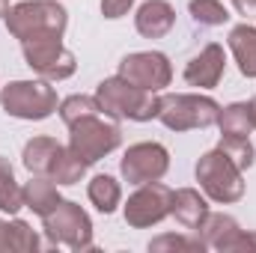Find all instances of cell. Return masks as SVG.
<instances>
[{
	"instance_id": "7402d4cb",
	"label": "cell",
	"mask_w": 256,
	"mask_h": 253,
	"mask_svg": "<svg viewBox=\"0 0 256 253\" xmlns=\"http://www.w3.org/2000/svg\"><path fill=\"white\" fill-rule=\"evenodd\" d=\"M86 167L90 164L84 158H78L68 146H60V152H57V158H54V164L48 170V179H54L57 185H78L84 179Z\"/></svg>"
},
{
	"instance_id": "7c38bea8",
	"label": "cell",
	"mask_w": 256,
	"mask_h": 253,
	"mask_svg": "<svg viewBox=\"0 0 256 253\" xmlns=\"http://www.w3.org/2000/svg\"><path fill=\"white\" fill-rule=\"evenodd\" d=\"M226 72V54L218 42H208L196 57H191V63L185 66V84L196 86V90H214L220 84Z\"/></svg>"
},
{
	"instance_id": "8992f818",
	"label": "cell",
	"mask_w": 256,
	"mask_h": 253,
	"mask_svg": "<svg viewBox=\"0 0 256 253\" xmlns=\"http://www.w3.org/2000/svg\"><path fill=\"white\" fill-rule=\"evenodd\" d=\"M120 143H122V128L120 122H110L108 116L102 120L98 114H92L68 126V149L86 164L102 161L104 155L120 149Z\"/></svg>"
},
{
	"instance_id": "3957f363",
	"label": "cell",
	"mask_w": 256,
	"mask_h": 253,
	"mask_svg": "<svg viewBox=\"0 0 256 253\" xmlns=\"http://www.w3.org/2000/svg\"><path fill=\"white\" fill-rule=\"evenodd\" d=\"M0 104L9 116L30 120V122L48 120L60 108L57 90L45 78H39V80H12V84L0 86Z\"/></svg>"
},
{
	"instance_id": "8fae6325",
	"label": "cell",
	"mask_w": 256,
	"mask_h": 253,
	"mask_svg": "<svg viewBox=\"0 0 256 253\" xmlns=\"http://www.w3.org/2000/svg\"><path fill=\"white\" fill-rule=\"evenodd\" d=\"M116 74L131 80L140 90L161 92L173 80V66L167 60V54H161V51H137V54H128L126 60L120 63Z\"/></svg>"
},
{
	"instance_id": "5bb4252c",
	"label": "cell",
	"mask_w": 256,
	"mask_h": 253,
	"mask_svg": "<svg viewBox=\"0 0 256 253\" xmlns=\"http://www.w3.org/2000/svg\"><path fill=\"white\" fill-rule=\"evenodd\" d=\"M238 232H242L238 220L232 214H224V212H218V214L208 212V218L196 226V238L206 244V250H220V253L230 250V244Z\"/></svg>"
},
{
	"instance_id": "9c48e42d",
	"label": "cell",
	"mask_w": 256,
	"mask_h": 253,
	"mask_svg": "<svg viewBox=\"0 0 256 253\" xmlns=\"http://www.w3.org/2000/svg\"><path fill=\"white\" fill-rule=\"evenodd\" d=\"M170 206H173V190L161 182H146L128 196V202L122 206V214H126L128 226L149 230L170 214Z\"/></svg>"
},
{
	"instance_id": "484cf974",
	"label": "cell",
	"mask_w": 256,
	"mask_h": 253,
	"mask_svg": "<svg viewBox=\"0 0 256 253\" xmlns=\"http://www.w3.org/2000/svg\"><path fill=\"white\" fill-rule=\"evenodd\" d=\"M92 114H102L96 96H68V98L60 102V120L66 126H72V122H78L84 116H92Z\"/></svg>"
},
{
	"instance_id": "5b68a950",
	"label": "cell",
	"mask_w": 256,
	"mask_h": 253,
	"mask_svg": "<svg viewBox=\"0 0 256 253\" xmlns=\"http://www.w3.org/2000/svg\"><path fill=\"white\" fill-rule=\"evenodd\" d=\"M194 173H196L200 188L206 190V196L214 200V202L230 206V202H238V200L244 196V176H242V170H238L220 149L206 152V155L196 161Z\"/></svg>"
},
{
	"instance_id": "f546056e",
	"label": "cell",
	"mask_w": 256,
	"mask_h": 253,
	"mask_svg": "<svg viewBox=\"0 0 256 253\" xmlns=\"http://www.w3.org/2000/svg\"><path fill=\"white\" fill-rule=\"evenodd\" d=\"M232 6H236V12H238V15H244L248 21L256 18V0H232Z\"/></svg>"
},
{
	"instance_id": "d4e9b609",
	"label": "cell",
	"mask_w": 256,
	"mask_h": 253,
	"mask_svg": "<svg viewBox=\"0 0 256 253\" xmlns=\"http://www.w3.org/2000/svg\"><path fill=\"white\" fill-rule=\"evenodd\" d=\"M188 12H191L194 21L202 24V27H220V24L230 21V12H226V6L220 0H191Z\"/></svg>"
},
{
	"instance_id": "277c9868",
	"label": "cell",
	"mask_w": 256,
	"mask_h": 253,
	"mask_svg": "<svg viewBox=\"0 0 256 253\" xmlns=\"http://www.w3.org/2000/svg\"><path fill=\"white\" fill-rule=\"evenodd\" d=\"M218 114H220V104L212 96H200V92L161 96V108H158V120L170 131H194V128L218 126Z\"/></svg>"
},
{
	"instance_id": "44dd1931",
	"label": "cell",
	"mask_w": 256,
	"mask_h": 253,
	"mask_svg": "<svg viewBox=\"0 0 256 253\" xmlns=\"http://www.w3.org/2000/svg\"><path fill=\"white\" fill-rule=\"evenodd\" d=\"M218 126L220 134H232V137H250L254 131V114H250V102H232L226 108H220L218 114Z\"/></svg>"
},
{
	"instance_id": "30bf717a",
	"label": "cell",
	"mask_w": 256,
	"mask_h": 253,
	"mask_svg": "<svg viewBox=\"0 0 256 253\" xmlns=\"http://www.w3.org/2000/svg\"><path fill=\"white\" fill-rule=\"evenodd\" d=\"M170 170V152L161 143H134L128 146L122 161H120V173L131 185H146V182H161Z\"/></svg>"
},
{
	"instance_id": "9a60e30c",
	"label": "cell",
	"mask_w": 256,
	"mask_h": 253,
	"mask_svg": "<svg viewBox=\"0 0 256 253\" xmlns=\"http://www.w3.org/2000/svg\"><path fill=\"white\" fill-rule=\"evenodd\" d=\"M170 214H173L185 230H196V226L208 218V202H206V196H200V190L179 188V190H173Z\"/></svg>"
},
{
	"instance_id": "ba28073f",
	"label": "cell",
	"mask_w": 256,
	"mask_h": 253,
	"mask_svg": "<svg viewBox=\"0 0 256 253\" xmlns=\"http://www.w3.org/2000/svg\"><path fill=\"white\" fill-rule=\"evenodd\" d=\"M21 51H24V60L27 66L45 78V80H66L74 74L78 60L74 54L63 45V39L57 36H48V39H27L21 42Z\"/></svg>"
},
{
	"instance_id": "ffe728a7",
	"label": "cell",
	"mask_w": 256,
	"mask_h": 253,
	"mask_svg": "<svg viewBox=\"0 0 256 253\" xmlns=\"http://www.w3.org/2000/svg\"><path fill=\"white\" fill-rule=\"evenodd\" d=\"M86 196L102 214H114L120 208V202H122V188H120V182L114 176L102 173V176H92V182L86 185Z\"/></svg>"
},
{
	"instance_id": "4316f807",
	"label": "cell",
	"mask_w": 256,
	"mask_h": 253,
	"mask_svg": "<svg viewBox=\"0 0 256 253\" xmlns=\"http://www.w3.org/2000/svg\"><path fill=\"white\" fill-rule=\"evenodd\" d=\"M149 250L152 253H164V250H206V244L200 242V238H185V236H173V232H167V236H158V238H152L149 242Z\"/></svg>"
},
{
	"instance_id": "cb8c5ba5",
	"label": "cell",
	"mask_w": 256,
	"mask_h": 253,
	"mask_svg": "<svg viewBox=\"0 0 256 253\" xmlns=\"http://www.w3.org/2000/svg\"><path fill=\"white\" fill-rule=\"evenodd\" d=\"M218 149L244 173V170H250L256 161V149L254 143H250V137H232V134H224L220 137V143H218Z\"/></svg>"
},
{
	"instance_id": "e0dca14e",
	"label": "cell",
	"mask_w": 256,
	"mask_h": 253,
	"mask_svg": "<svg viewBox=\"0 0 256 253\" xmlns=\"http://www.w3.org/2000/svg\"><path fill=\"white\" fill-rule=\"evenodd\" d=\"M230 51L244 78H256V27L238 24L230 30Z\"/></svg>"
},
{
	"instance_id": "7a4b0ae2",
	"label": "cell",
	"mask_w": 256,
	"mask_h": 253,
	"mask_svg": "<svg viewBox=\"0 0 256 253\" xmlns=\"http://www.w3.org/2000/svg\"><path fill=\"white\" fill-rule=\"evenodd\" d=\"M66 27H68V12L57 0H21L6 12V30L18 42L48 39V36L63 39Z\"/></svg>"
},
{
	"instance_id": "83f0119b",
	"label": "cell",
	"mask_w": 256,
	"mask_h": 253,
	"mask_svg": "<svg viewBox=\"0 0 256 253\" xmlns=\"http://www.w3.org/2000/svg\"><path fill=\"white\" fill-rule=\"evenodd\" d=\"M131 6H134V0H102V15L110 18V21H116V18L128 15Z\"/></svg>"
},
{
	"instance_id": "52a82bcc",
	"label": "cell",
	"mask_w": 256,
	"mask_h": 253,
	"mask_svg": "<svg viewBox=\"0 0 256 253\" xmlns=\"http://www.w3.org/2000/svg\"><path fill=\"white\" fill-rule=\"evenodd\" d=\"M42 226H45V236L51 244H63L68 250L92 248V220L72 200H60V206L42 218Z\"/></svg>"
},
{
	"instance_id": "1f68e13d",
	"label": "cell",
	"mask_w": 256,
	"mask_h": 253,
	"mask_svg": "<svg viewBox=\"0 0 256 253\" xmlns=\"http://www.w3.org/2000/svg\"><path fill=\"white\" fill-rule=\"evenodd\" d=\"M250 114H254V126H256V98L250 102Z\"/></svg>"
},
{
	"instance_id": "d6986e66",
	"label": "cell",
	"mask_w": 256,
	"mask_h": 253,
	"mask_svg": "<svg viewBox=\"0 0 256 253\" xmlns=\"http://www.w3.org/2000/svg\"><path fill=\"white\" fill-rule=\"evenodd\" d=\"M57 152H60V143H57L54 137H45V134H42V137H33V140L24 143L21 161H24V167H27L33 176H48V170H51Z\"/></svg>"
},
{
	"instance_id": "f1b7e54d",
	"label": "cell",
	"mask_w": 256,
	"mask_h": 253,
	"mask_svg": "<svg viewBox=\"0 0 256 253\" xmlns=\"http://www.w3.org/2000/svg\"><path fill=\"white\" fill-rule=\"evenodd\" d=\"M226 253H256V232H238L236 238H232V244H230V250Z\"/></svg>"
},
{
	"instance_id": "603a6c76",
	"label": "cell",
	"mask_w": 256,
	"mask_h": 253,
	"mask_svg": "<svg viewBox=\"0 0 256 253\" xmlns=\"http://www.w3.org/2000/svg\"><path fill=\"white\" fill-rule=\"evenodd\" d=\"M21 208H24V188L18 185L12 164L0 155V212L15 214Z\"/></svg>"
},
{
	"instance_id": "2e32d148",
	"label": "cell",
	"mask_w": 256,
	"mask_h": 253,
	"mask_svg": "<svg viewBox=\"0 0 256 253\" xmlns=\"http://www.w3.org/2000/svg\"><path fill=\"white\" fill-rule=\"evenodd\" d=\"M60 200H63L60 196V185L54 179H48V176H36V179H30L24 185V206L33 214H39V218H45L48 212H54L60 206Z\"/></svg>"
},
{
	"instance_id": "6da1fadb",
	"label": "cell",
	"mask_w": 256,
	"mask_h": 253,
	"mask_svg": "<svg viewBox=\"0 0 256 253\" xmlns=\"http://www.w3.org/2000/svg\"><path fill=\"white\" fill-rule=\"evenodd\" d=\"M96 102H98L104 116H110V120H131V122L158 120V108H161V98L155 92L134 86L131 80L120 78V74L104 78L98 84Z\"/></svg>"
},
{
	"instance_id": "4fadbf2b",
	"label": "cell",
	"mask_w": 256,
	"mask_h": 253,
	"mask_svg": "<svg viewBox=\"0 0 256 253\" xmlns=\"http://www.w3.org/2000/svg\"><path fill=\"white\" fill-rule=\"evenodd\" d=\"M176 24V9L167 0H146L134 15V27L143 39H164Z\"/></svg>"
},
{
	"instance_id": "ac0fdd59",
	"label": "cell",
	"mask_w": 256,
	"mask_h": 253,
	"mask_svg": "<svg viewBox=\"0 0 256 253\" xmlns=\"http://www.w3.org/2000/svg\"><path fill=\"white\" fill-rule=\"evenodd\" d=\"M42 248L36 230L24 220H0V253H36Z\"/></svg>"
},
{
	"instance_id": "4dcf8cb0",
	"label": "cell",
	"mask_w": 256,
	"mask_h": 253,
	"mask_svg": "<svg viewBox=\"0 0 256 253\" xmlns=\"http://www.w3.org/2000/svg\"><path fill=\"white\" fill-rule=\"evenodd\" d=\"M6 12H9V0H0V18H6Z\"/></svg>"
}]
</instances>
